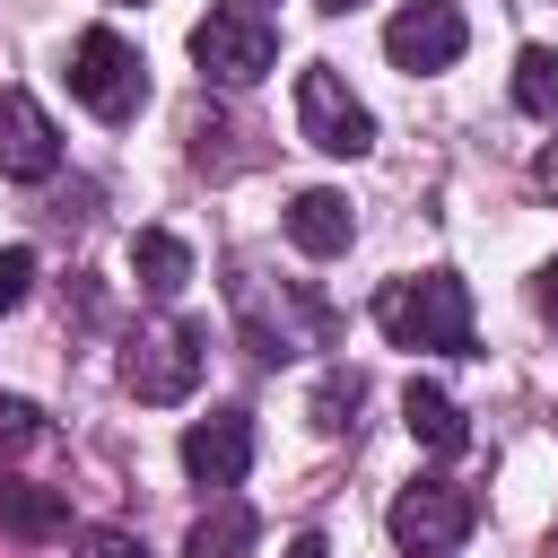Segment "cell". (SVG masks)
Returning <instances> with one entry per match:
<instances>
[{"label":"cell","instance_id":"obj_1","mask_svg":"<svg viewBox=\"0 0 558 558\" xmlns=\"http://www.w3.org/2000/svg\"><path fill=\"white\" fill-rule=\"evenodd\" d=\"M375 331L392 349H436V357H471L480 331H471V288L453 270H418V279H392L375 296Z\"/></svg>","mask_w":558,"mask_h":558},{"label":"cell","instance_id":"obj_2","mask_svg":"<svg viewBox=\"0 0 558 558\" xmlns=\"http://www.w3.org/2000/svg\"><path fill=\"white\" fill-rule=\"evenodd\" d=\"M201 366H209V323H192V314H157L122 349V384L140 401H192L201 392Z\"/></svg>","mask_w":558,"mask_h":558},{"label":"cell","instance_id":"obj_3","mask_svg":"<svg viewBox=\"0 0 558 558\" xmlns=\"http://www.w3.org/2000/svg\"><path fill=\"white\" fill-rule=\"evenodd\" d=\"M70 96H78L96 122H140V105H148V61H140V44L113 35V26H87V35L70 44Z\"/></svg>","mask_w":558,"mask_h":558},{"label":"cell","instance_id":"obj_4","mask_svg":"<svg viewBox=\"0 0 558 558\" xmlns=\"http://www.w3.org/2000/svg\"><path fill=\"white\" fill-rule=\"evenodd\" d=\"M192 61H201L209 87H253V78L279 61V26H270V9H253V0H218V9L192 26Z\"/></svg>","mask_w":558,"mask_h":558},{"label":"cell","instance_id":"obj_5","mask_svg":"<svg viewBox=\"0 0 558 558\" xmlns=\"http://www.w3.org/2000/svg\"><path fill=\"white\" fill-rule=\"evenodd\" d=\"M235 323H244V349L270 357V366H279V357H305V349L331 340V314H323L305 288H279V296H270V279H253V270L235 279Z\"/></svg>","mask_w":558,"mask_h":558},{"label":"cell","instance_id":"obj_6","mask_svg":"<svg viewBox=\"0 0 558 558\" xmlns=\"http://www.w3.org/2000/svg\"><path fill=\"white\" fill-rule=\"evenodd\" d=\"M296 131H305V148H323V157H366V148H375V113L349 96V78H340L331 61H305V70H296Z\"/></svg>","mask_w":558,"mask_h":558},{"label":"cell","instance_id":"obj_7","mask_svg":"<svg viewBox=\"0 0 558 558\" xmlns=\"http://www.w3.org/2000/svg\"><path fill=\"white\" fill-rule=\"evenodd\" d=\"M392 541L410 549V558H445V549H462L471 541V523H480V497L462 488V480H410L401 497H392Z\"/></svg>","mask_w":558,"mask_h":558},{"label":"cell","instance_id":"obj_8","mask_svg":"<svg viewBox=\"0 0 558 558\" xmlns=\"http://www.w3.org/2000/svg\"><path fill=\"white\" fill-rule=\"evenodd\" d=\"M462 44H471V26H462L453 0H401V9L384 17V52H392V70H410V78L453 70Z\"/></svg>","mask_w":558,"mask_h":558},{"label":"cell","instance_id":"obj_9","mask_svg":"<svg viewBox=\"0 0 558 558\" xmlns=\"http://www.w3.org/2000/svg\"><path fill=\"white\" fill-rule=\"evenodd\" d=\"M183 471H192L209 497H227V488L253 471V418H244V410H209V418H192V427H183Z\"/></svg>","mask_w":558,"mask_h":558},{"label":"cell","instance_id":"obj_10","mask_svg":"<svg viewBox=\"0 0 558 558\" xmlns=\"http://www.w3.org/2000/svg\"><path fill=\"white\" fill-rule=\"evenodd\" d=\"M52 166H61L52 113H44L26 87H0V174H9V183H44Z\"/></svg>","mask_w":558,"mask_h":558},{"label":"cell","instance_id":"obj_11","mask_svg":"<svg viewBox=\"0 0 558 558\" xmlns=\"http://www.w3.org/2000/svg\"><path fill=\"white\" fill-rule=\"evenodd\" d=\"M349 235H357V209H349V192L314 183V192H296V201H288V244H296V253L331 262V253H349Z\"/></svg>","mask_w":558,"mask_h":558},{"label":"cell","instance_id":"obj_12","mask_svg":"<svg viewBox=\"0 0 558 558\" xmlns=\"http://www.w3.org/2000/svg\"><path fill=\"white\" fill-rule=\"evenodd\" d=\"M131 279H140L148 296H183V288H192V244L166 235V227H140V235H131Z\"/></svg>","mask_w":558,"mask_h":558},{"label":"cell","instance_id":"obj_13","mask_svg":"<svg viewBox=\"0 0 558 558\" xmlns=\"http://www.w3.org/2000/svg\"><path fill=\"white\" fill-rule=\"evenodd\" d=\"M0 532L9 541H61L70 532V506L35 480H0Z\"/></svg>","mask_w":558,"mask_h":558},{"label":"cell","instance_id":"obj_14","mask_svg":"<svg viewBox=\"0 0 558 558\" xmlns=\"http://www.w3.org/2000/svg\"><path fill=\"white\" fill-rule=\"evenodd\" d=\"M401 427H410L427 453H462V445H471V427H462L453 392H436V384H410V392H401Z\"/></svg>","mask_w":558,"mask_h":558},{"label":"cell","instance_id":"obj_15","mask_svg":"<svg viewBox=\"0 0 558 558\" xmlns=\"http://www.w3.org/2000/svg\"><path fill=\"white\" fill-rule=\"evenodd\" d=\"M253 532H262V523H253V506H244V497H218V506L192 523L183 558H244V549H253Z\"/></svg>","mask_w":558,"mask_h":558},{"label":"cell","instance_id":"obj_16","mask_svg":"<svg viewBox=\"0 0 558 558\" xmlns=\"http://www.w3.org/2000/svg\"><path fill=\"white\" fill-rule=\"evenodd\" d=\"M514 105H523L532 122H558V52H549V44H523V52H514Z\"/></svg>","mask_w":558,"mask_h":558},{"label":"cell","instance_id":"obj_17","mask_svg":"<svg viewBox=\"0 0 558 558\" xmlns=\"http://www.w3.org/2000/svg\"><path fill=\"white\" fill-rule=\"evenodd\" d=\"M357 401H366V375H357V366H331V375L314 384V427L340 436V427L357 418Z\"/></svg>","mask_w":558,"mask_h":558},{"label":"cell","instance_id":"obj_18","mask_svg":"<svg viewBox=\"0 0 558 558\" xmlns=\"http://www.w3.org/2000/svg\"><path fill=\"white\" fill-rule=\"evenodd\" d=\"M26 288H35V253H26V244H0V314H9Z\"/></svg>","mask_w":558,"mask_h":558},{"label":"cell","instance_id":"obj_19","mask_svg":"<svg viewBox=\"0 0 558 558\" xmlns=\"http://www.w3.org/2000/svg\"><path fill=\"white\" fill-rule=\"evenodd\" d=\"M78 558H148V549H140L131 532H113V523H87V532H78Z\"/></svg>","mask_w":558,"mask_h":558},{"label":"cell","instance_id":"obj_20","mask_svg":"<svg viewBox=\"0 0 558 558\" xmlns=\"http://www.w3.org/2000/svg\"><path fill=\"white\" fill-rule=\"evenodd\" d=\"M26 436H35V401L0 392V445H26Z\"/></svg>","mask_w":558,"mask_h":558},{"label":"cell","instance_id":"obj_21","mask_svg":"<svg viewBox=\"0 0 558 558\" xmlns=\"http://www.w3.org/2000/svg\"><path fill=\"white\" fill-rule=\"evenodd\" d=\"M279 558H331V549H323V532H296V541H288Z\"/></svg>","mask_w":558,"mask_h":558},{"label":"cell","instance_id":"obj_22","mask_svg":"<svg viewBox=\"0 0 558 558\" xmlns=\"http://www.w3.org/2000/svg\"><path fill=\"white\" fill-rule=\"evenodd\" d=\"M541 314H549V331H558V262L541 270Z\"/></svg>","mask_w":558,"mask_h":558},{"label":"cell","instance_id":"obj_23","mask_svg":"<svg viewBox=\"0 0 558 558\" xmlns=\"http://www.w3.org/2000/svg\"><path fill=\"white\" fill-rule=\"evenodd\" d=\"M541 192H549V201H558V140H549V148H541Z\"/></svg>","mask_w":558,"mask_h":558},{"label":"cell","instance_id":"obj_24","mask_svg":"<svg viewBox=\"0 0 558 558\" xmlns=\"http://www.w3.org/2000/svg\"><path fill=\"white\" fill-rule=\"evenodd\" d=\"M314 9H331V17H349V9H366V0H314Z\"/></svg>","mask_w":558,"mask_h":558},{"label":"cell","instance_id":"obj_25","mask_svg":"<svg viewBox=\"0 0 558 558\" xmlns=\"http://www.w3.org/2000/svg\"><path fill=\"white\" fill-rule=\"evenodd\" d=\"M253 9H270V0H253Z\"/></svg>","mask_w":558,"mask_h":558}]
</instances>
